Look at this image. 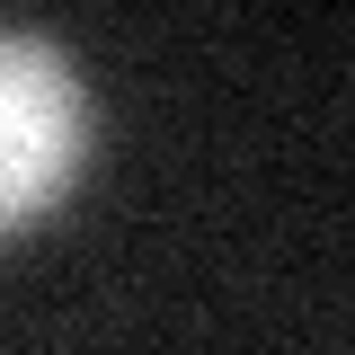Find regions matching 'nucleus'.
<instances>
[{"label": "nucleus", "mask_w": 355, "mask_h": 355, "mask_svg": "<svg viewBox=\"0 0 355 355\" xmlns=\"http://www.w3.org/2000/svg\"><path fill=\"white\" fill-rule=\"evenodd\" d=\"M80 80L44 36H0V231L44 214L80 169Z\"/></svg>", "instance_id": "1"}]
</instances>
